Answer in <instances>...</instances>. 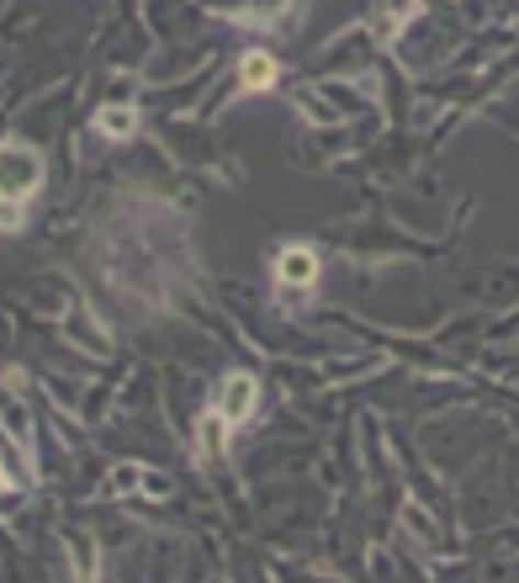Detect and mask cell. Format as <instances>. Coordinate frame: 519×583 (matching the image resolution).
<instances>
[{
    "mask_svg": "<svg viewBox=\"0 0 519 583\" xmlns=\"http://www.w3.org/2000/svg\"><path fill=\"white\" fill-rule=\"evenodd\" d=\"M43 176H48V159H43L37 144H27V138H5V144H0V197H5V202L37 197Z\"/></svg>",
    "mask_w": 519,
    "mask_h": 583,
    "instance_id": "cell-1",
    "label": "cell"
},
{
    "mask_svg": "<svg viewBox=\"0 0 519 583\" xmlns=\"http://www.w3.org/2000/svg\"><path fill=\"white\" fill-rule=\"evenodd\" d=\"M255 408H260V382H255L249 371H228L213 393V414L228 425V430H239V425L255 419Z\"/></svg>",
    "mask_w": 519,
    "mask_h": 583,
    "instance_id": "cell-2",
    "label": "cell"
},
{
    "mask_svg": "<svg viewBox=\"0 0 519 583\" xmlns=\"http://www.w3.org/2000/svg\"><path fill=\"white\" fill-rule=\"evenodd\" d=\"M318 249H307V245H281L275 249V260H271V277L281 292H313L318 287Z\"/></svg>",
    "mask_w": 519,
    "mask_h": 583,
    "instance_id": "cell-3",
    "label": "cell"
},
{
    "mask_svg": "<svg viewBox=\"0 0 519 583\" xmlns=\"http://www.w3.org/2000/svg\"><path fill=\"white\" fill-rule=\"evenodd\" d=\"M207 5H213V16L239 22V27H275L292 11V0H207Z\"/></svg>",
    "mask_w": 519,
    "mask_h": 583,
    "instance_id": "cell-4",
    "label": "cell"
},
{
    "mask_svg": "<svg viewBox=\"0 0 519 583\" xmlns=\"http://www.w3.org/2000/svg\"><path fill=\"white\" fill-rule=\"evenodd\" d=\"M275 80H281V64H275L266 48H249L245 59H239V91H245V96L271 91Z\"/></svg>",
    "mask_w": 519,
    "mask_h": 583,
    "instance_id": "cell-5",
    "label": "cell"
},
{
    "mask_svg": "<svg viewBox=\"0 0 519 583\" xmlns=\"http://www.w3.org/2000/svg\"><path fill=\"white\" fill-rule=\"evenodd\" d=\"M138 106H127V101H106V106H95V133L101 138H112V144H123V138H133L138 133Z\"/></svg>",
    "mask_w": 519,
    "mask_h": 583,
    "instance_id": "cell-6",
    "label": "cell"
},
{
    "mask_svg": "<svg viewBox=\"0 0 519 583\" xmlns=\"http://www.w3.org/2000/svg\"><path fill=\"white\" fill-rule=\"evenodd\" d=\"M223 451H228V425H223L213 408H207V414H202V425H196V457H202V461H217Z\"/></svg>",
    "mask_w": 519,
    "mask_h": 583,
    "instance_id": "cell-7",
    "label": "cell"
},
{
    "mask_svg": "<svg viewBox=\"0 0 519 583\" xmlns=\"http://www.w3.org/2000/svg\"><path fill=\"white\" fill-rule=\"evenodd\" d=\"M144 483H149V467H133V461H123V467H112V478L101 483V493H106V498H123V493L144 489Z\"/></svg>",
    "mask_w": 519,
    "mask_h": 583,
    "instance_id": "cell-8",
    "label": "cell"
},
{
    "mask_svg": "<svg viewBox=\"0 0 519 583\" xmlns=\"http://www.w3.org/2000/svg\"><path fill=\"white\" fill-rule=\"evenodd\" d=\"M0 414H5V430L16 435V446H22V461L32 467V419L22 403H0Z\"/></svg>",
    "mask_w": 519,
    "mask_h": 583,
    "instance_id": "cell-9",
    "label": "cell"
},
{
    "mask_svg": "<svg viewBox=\"0 0 519 583\" xmlns=\"http://www.w3.org/2000/svg\"><path fill=\"white\" fill-rule=\"evenodd\" d=\"M22 213H27V202H5V197H0V228L16 234V228H22Z\"/></svg>",
    "mask_w": 519,
    "mask_h": 583,
    "instance_id": "cell-10",
    "label": "cell"
},
{
    "mask_svg": "<svg viewBox=\"0 0 519 583\" xmlns=\"http://www.w3.org/2000/svg\"><path fill=\"white\" fill-rule=\"evenodd\" d=\"M5 483H11V472H0V489H5Z\"/></svg>",
    "mask_w": 519,
    "mask_h": 583,
    "instance_id": "cell-11",
    "label": "cell"
}]
</instances>
